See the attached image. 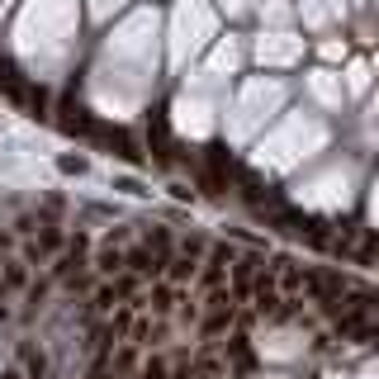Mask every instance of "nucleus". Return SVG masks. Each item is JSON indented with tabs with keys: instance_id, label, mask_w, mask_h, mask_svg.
Wrapping results in <instances>:
<instances>
[{
	"instance_id": "4",
	"label": "nucleus",
	"mask_w": 379,
	"mask_h": 379,
	"mask_svg": "<svg viewBox=\"0 0 379 379\" xmlns=\"http://www.w3.org/2000/svg\"><path fill=\"white\" fill-rule=\"evenodd\" d=\"M109 370H114L119 379H137L142 360H137V346H133V342H114V351H109Z\"/></svg>"
},
{
	"instance_id": "3",
	"label": "nucleus",
	"mask_w": 379,
	"mask_h": 379,
	"mask_svg": "<svg viewBox=\"0 0 379 379\" xmlns=\"http://www.w3.org/2000/svg\"><path fill=\"white\" fill-rule=\"evenodd\" d=\"M142 298H147V313H152V318H171V313H176V303H180V289H176L171 280H157Z\"/></svg>"
},
{
	"instance_id": "16",
	"label": "nucleus",
	"mask_w": 379,
	"mask_h": 379,
	"mask_svg": "<svg viewBox=\"0 0 379 379\" xmlns=\"http://www.w3.org/2000/svg\"><path fill=\"white\" fill-rule=\"evenodd\" d=\"M10 246H15V233H0V256H5Z\"/></svg>"
},
{
	"instance_id": "2",
	"label": "nucleus",
	"mask_w": 379,
	"mask_h": 379,
	"mask_svg": "<svg viewBox=\"0 0 379 379\" xmlns=\"http://www.w3.org/2000/svg\"><path fill=\"white\" fill-rule=\"evenodd\" d=\"M233 323H237V303H228V308H199V337L204 342H218Z\"/></svg>"
},
{
	"instance_id": "18",
	"label": "nucleus",
	"mask_w": 379,
	"mask_h": 379,
	"mask_svg": "<svg viewBox=\"0 0 379 379\" xmlns=\"http://www.w3.org/2000/svg\"><path fill=\"white\" fill-rule=\"evenodd\" d=\"M5 318H10V308H5V298H0V323H5Z\"/></svg>"
},
{
	"instance_id": "10",
	"label": "nucleus",
	"mask_w": 379,
	"mask_h": 379,
	"mask_svg": "<svg viewBox=\"0 0 379 379\" xmlns=\"http://www.w3.org/2000/svg\"><path fill=\"white\" fill-rule=\"evenodd\" d=\"M19 360H24L28 379H48V355H43V351H33L28 342H19Z\"/></svg>"
},
{
	"instance_id": "6",
	"label": "nucleus",
	"mask_w": 379,
	"mask_h": 379,
	"mask_svg": "<svg viewBox=\"0 0 379 379\" xmlns=\"http://www.w3.org/2000/svg\"><path fill=\"white\" fill-rule=\"evenodd\" d=\"M0 280H5V294L28 289V266H24V261H15V256H0Z\"/></svg>"
},
{
	"instance_id": "5",
	"label": "nucleus",
	"mask_w": 379,
	"mask_h": 379,
	"mask_svg": "<svg viewBox=\"0 0 379 379\" xmlns=\"http://www.w3.org/2000/svg\"><path fill=\"white\" fill-rule=\"evenodd\" d=\"M194 275H199V256H190V251H176V256H171V261H166L162 280H171V285H176V289H180V285H190V280H194Z\"/></svg>"
},
{
	"instance_id": "15",
	"label": "nucleus",
	"mask_w": 379,
	"mask_h": 379,
	"mask_svg": "<svg viewBox=\"0 0 379 379\" xmlns=\"http://www.w3.org/2000/svg\"><path fill=\"white\" fill-rule=\"evenodd\" d=\"M62 171H67V176H81V171H85V157H62Z\"/></svg>"
},
{
	"instance_id": "14",
	"label": "nucleus",
	"mask_w": 379,
	"mask_h": 379,
	"mask_svg": "<svg viewBox=\"0 0 379 379\" xmlns=\"http://www.w3.org/2000/svg\"><path fill=\"white\" fill-rule=\"evenodd\" d=\"M228 355H233V365H237V370H251V346H246L242 332H237V337L228 342Z\"/></svg>"
},
{
	"instance_id": "13",
	"label": "nucleus",
	"mask_w": 379,
	"mask_h": 379,
	"mask_svg": "<svg viewBox=\"0 0 379 379\" xmlns=\"http://www.w3.org/2000/svg\"><path fill=\"white\" fill-rule=\"evenodd\" d=\"M0 85L15 95V100H24V81H19V71H15V62H5L0 57Z\"/></svg>"
},
{
	"instance_id": "7",
	"label": "nucleus",
	"mask_w": 379,
	"mask_h": 379,
	"mask_svg": "<svg viewBox=\"0 0 379 379\" xmlns=\"http://www.w3.org/2000/svg\"><path fill=\"white\" fill-rule=\"evenodd\" d=\"M119 303H124V294H119V285L109 280V285H100V289H95V298H90V313H95V318H109Z\"/></svg>"
},
{
	"instance_id": "12",
	"label": "nucleus",
	"mask_w": 379,
	"mask_h": 379,
	"mask_svg": "<svg viewBox=\"0 0 379 379\" xmlns=\"http://www.w3.org/2000/svg\"><path fill=\"white\" fill-rule=\"evenodd\" d=\"M147 246H152L162 261H171V256H176V246H171V233H166V228H147Z\"/></svg>"
},
{
	"instance_id": "1",
	"label": "nucleus",
	"mask_w": 379,
	"mask_h": 379,
	"mask_svg": "<svg viewBox=\"0 0 379 379\" xmlns=\"http://www.w3.org/2000/svg\"><path fill=\"white\" fill-rule=\"evenodd\" d=\"M124 271L137 275V280H162L166 261H162V256H157L147 242H142V246H128V251H124Z\"/></svg>"
},
{
	"instance_id": "17",
	"label": "nucleus",
	"mask_w": 379,
	"mask_h": 379,
	"mask_svg": "<svg viewBox=\"0 0 379 379\" xmlns=\"http://www.w3.org/2000/svg\"><path fill=\"white\" fill-rule=\"evenodd\" d=\"M0 379H24V375H19V370H5V375H0Z\"/></svg>"
},
{
	"instance_id": "8",
	"label": "nucleus",
	"mask_w": 379,
	"mask_h": 379,
	"mask_svg": "<svg viewBox=\"0 0 379 379\" xmlns=\"http://www.w3.org/2000/svg\"><path fill=\"white\" fill-rule=\"evenodd\" d=\"M95 271L105 275V280H114V275H124V246H100L95 251Z\"/></svg>"
},
{
	"instance_id": "11",
	"label": "nucleus",
	"mask_w": 379,
	"mask_h": 379,
	"mask_svg": "<svg viewBox=\"0 0 379 379\" xmlns=\"http://www.w3.org/2000/svg\"><path fill=\"white\" fill-rule=\"evenodd\" d=\"M62 128H67V133H95V124L85 119L81 105H62Z\"/></svg>"
},
{
	"instance_id": "19",
	"label": "nucleus",
	"mask_w": 379,
	"mask_h": 379,
	"mask_svg": "<svg viewBox=\"0 0 379 379\" xmlns=\"http://www.w3.org/2000/svg\"><path fill=\"white\" fill-rule=\"evenodd\" d=\"M0 298H5V280H0Z\"/></svg>"
},
{
	"instance_id": "9",
	"label": "nucleus",
	"mask_w": 379,
	"mask_h": 379,
	"mask_svg": "<svg viewBox=\"0 0 379 379\" xmlns=\"http://www.w3.org/2000/svg\"><path fill=\"white\" fill-rule=\"evenodd\" d=\"M38 256H57V251H62V246H67V237H62V228H57V223H38Z\"/></svg>"
}]
</instances>
